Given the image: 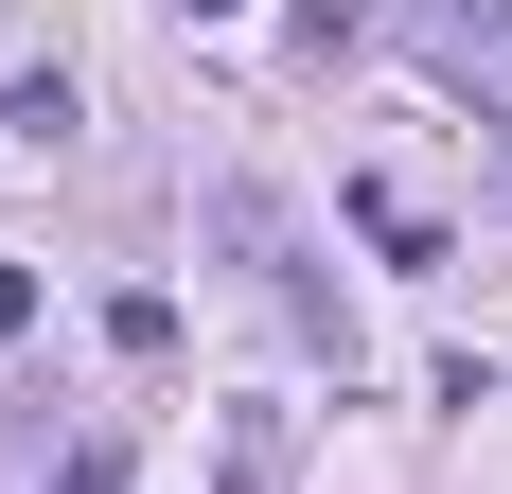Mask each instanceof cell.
Masks as SVG:
<instances>
[{
    "label": "cell",
    "mask_w": 512,
    "mask_h": 494,
    "mask_svg": "<svg viewBox=\"0 0 512 494\" xmlns=\"http://www.w3.org/2000/svg\"><path fill=\"white\" fill-rule=\"evenodd\" d=\"M212 247L283 300V336H301V353H354V318H336V283H318V230L265 195V177H212Z\"/></svg>",
    "instance_id": "6da1fadb"
},
{
    "label": "cell",
    "mask_w": 512,
    "mask_h": 494,
    "mask_svg": "<svg viewBox=\"0 0 512 494\" xmlns=\"http://www.w3.org/2000/svg\"><path fill=\"white\" fill-rule=\"evenodd\" d=\"M212 494H283V406H230V477Z\"/></svg>",
    "instance_id": "277c9868"
},
{
    "label": "cell",
    "mask_w": 512,
    "mask_h": 494,
    "mask_svg": "<svg viewBox=\"0 0 512 494\" xmlns=\"http://www.w3.org/2000/svg\"><path fill=\"white\" fill-rule=\"evenodd\" d=\"M0 336H36V265H0Z\"/></svg>",
    "instance_id": "8992f818"
},
{
    "label": "cell",
    "mask_w": 512,
    "mask_h": 494,
    "mask_svg": "<svg viewBox=\"0 0 512 494\" xmlns=\"http://www.w3.org/2000/svg\"><path fill=\"white\" fill-rule=\"evenodd\" d=\"M177 18H248V0H177Z\"/></svg>",
    "instance_id": "52a82bcc"
},
{
    "label": "cell",
    "mask_w": 512,
    "mask_h": 494,
    "mask_svg": "<svg viewBox=\"0 0 512 494\" xmlns=\"http://www.w3.org/2000/svg\"><path fill=\"white\" fill-rule=\"evenodd\" d=\"M53 494H124V442H71V459H53Z\"/></svg>",
    "instance_id": "5b68a950"
},
{
    "label": "cell",
    "mask_w": 512,
    "mask_h": 494,
    "mask_svg": "<svg viewBox=\"0 0 512 494\" xmlns=\"http://www.w3.org/2000/svg\"><path fill=\"white\" fill-rule=\"evenodd\" d=\"M389 36H407L442 89H477V106L512 124V0H389Z\"/></svg>",
    "instance_id": "7a4b0ae2"
},
{
    "label": "cell",
    "mask_w": 512,
    "mask_h": 494,
    "mask_svg": "<svg viewBox=\"0 0 512 494\" xmlns=\"http://www.w3.org/2000/svg\"><path fill=\"white\" fill-rule=\"evenodd\" d=\"M354 230L389 247V265H442V212H424V195H389V177H354Z\"/></svg>",
    "instance_id": "3957f363"
}]
</instances>
